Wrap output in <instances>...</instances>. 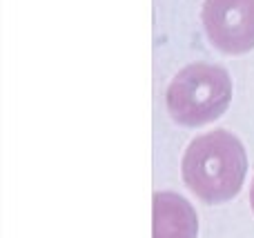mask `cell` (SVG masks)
<instances>
[{"label":"cell","instance_id":"1","mask_svg":"<svg viewBox=\"0 0 254 238\" xmlns=\"http://www.w3.org/2000/svg\"><path fill=\"white\" fill-rule=\"evenodd\" d=\"M248 172L246 147L234 134L214 129L194 138L183 156V181L203 203L234 198Z\"/></svg>","mask_w":254,"mask_h":238},{"label":"cell","instance_id":"5","mask_svg":"<svg viewBox=\"0 0 254 238\" xmlns=\"http://www.w3.org/2000/svg\"><path fill=\"white\" fill-rule=\"evenodd\" d=\"M250 203H252V209H254V181H252V190H250Z\"/></svg>","mask_w":254,"mask_h":238},{"label":"cell","instance_id":"3","mask_svg":"<svg viewBox=\"0 0 254 238\" xmlns=\"http://www.w3.org/2000/svg\"><path fill=\"white\" fill-rule=\"evenodd\" d=\"M201 18L219 51L237 56L254 49V0H205Z\"/></svg>","mask_w":254,"mask_h":238},{"label":"cell","instance_id":"4","mask_svg":"<svg viewBox=\"0 0 254 238\" xmlns=\"http://www.w3.org/2000/svg\"><path fill=\"white\" fill-rule=\"evenodd\" d=\"M198 218L194 207L174 191L154 194V238H196Z\"/></svg>","mask_w":254,"mask_h":238},{"label":"cell","instance_id":"2","mask_svg":"<svg viewBox=\"0 0 254 238\" xmlns=\"http://www.w3.org/2000/svg\"><path fill=\"white\" fill-rule=\"evenodd\" d=\"M232 100L228 71L210 62H194L174 76L167 87V111L183 127H201L225 114Z\"/></svg>","mask_w":254,"mask_h":238}]
</instances>
